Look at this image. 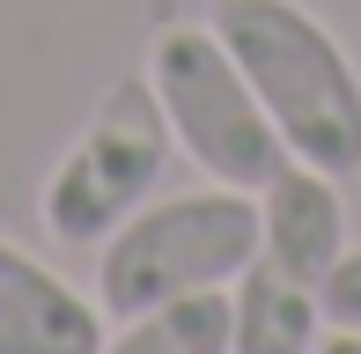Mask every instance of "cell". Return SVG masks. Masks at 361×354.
I'll return each instance as SVG.
<instances>
[{"mask_svg": "<svg viewBox=\"0 0 361 354\" xmlns=\"http://www.w3.org/2000/svg\"><path fill=\"white\" fill-rule=\"evenodd\" d=\"M170 155H177V140H170L162 104H155V82H147V74H126V82L89 111L74 148L44 177V200H37L44 229H52L59 244H104L140 200H155Z\"/></svg>", "mask_w": 361, "mask_h": 354, "instance_id": "obj_4", "label": "cell"}, {"mask_svg": "<svg viewBox=\"0 0 361 354\" xmlns=\"http://www.w3.org/2000/svg\"><path fill=\"white\" fill-rule=\"evenodd\" d=\"M317 354H361V332H339V325H332V332L317 340Z\"/></svg>", "mask_w": 361, "mask_h": 354, "instance_id": "obj_10", "label": "cell"}, {"mask_svg": "<svg viewBox=\"0 0 361 354\" xmlns=\"http://www.w3.org/2000/svg\"><path fill=\"white\" fill-rule=\"evenodd\" d=\"M207 23L281 126L288 155L347 185L361 170V67L347 44L302 0H214Z\"/></svg>", "mask_w": 361, "mask_h": 354, "instance_id": "obj_1", "label": "cell"}, {"mask_svg": "<svg viewBox=\"0 0 361 354\" xmlns=\"http://www.w3.org/2000/svg\"><path fill=\"white\" fill-rule=\"evenodd\" d=\"M317 295H324V325L361 332V244H347V251H339V266L317 281Z\"/></svg>", "mask_w": 361, "mask_h": 354, "instance_id": "obj_9", "label": "cell"}, {"mask_svg": "<svg viewBox=\"0 0 361 354\" xmlns=\"http://www.w3.org/2000/svg\"><path fill=\"white\" fill-rule=\"evenodd\" d=\"M324 332L317 281L273 266L266 251L228 281V354H317Z\"/></svg>", "mask_w": 361, "mask_h": 354, "instance_id": "obj_7", "label": "cell"}, {"mask_svg": "<svg viewBox=\"0 0 361 354\" xmlns=\"http://www.w3.org/2000/svg\"><path fill=\"white\" fill-rule=\"evenodd\" d=\"M96 251H104L96 303L111 325L133 310H155V303L200 295V288H228L258 259V192L200 185L170 192V200H140Z\"/></svg>", "mask_w": 361, "mask_h": 354, "instance_id": "obj_2", "label": "cell"}, {"mask_svg": "<svg viewBox=\"0 0 361 354\" xmlns=\"http://www.w3.org/2000/svg\"><path fill=\"white\" fill-rule=\"evenodd\" d=\"M147 82H155V104H162V118H170L177 155H192V170H200L207 185L258 192L266 177H281L295 163L281 126L258 104V89L243 82V67L214 37V23L155 30V44H147Z\"/></svg>", "mask_w": 361, "mask_h": 354, "instance_id": "obj_3", "label": "cell"}, {"mask_svg": "<svg viewBox=\"0 0 361 354\" xmlns=\"http://www.w3.org/2000/svg\"><path fill=\"white\" fill-rule=\"evenodd\" d=\"M96 354H228V288H200L118 317V332H104Z\"/></svg>", "mask_w": 361, "mask_h": 354, "instance_id": "obj_8", "label": "cell"}, {"mask_svg": "<svg viewBox=\"0 0 361 354\" xmlns=\"http://www.w3.org/2000/svg\"><path fill=\"white\" fill-rule=\"evenodd\" d=\"M104 303H89L67 273L0 236V354H96Z\"/></svg>", "mask_w": 361, "mask_h": 354, "instance_id": "obj_5", "label": "cell"}, {"mask_svg": "<svg viewBox=\"0 0 361 354\" xmlns=\"http://www.w3.org/2000/svg\"><path fill=\"white\" fill-rule=\"evenodd\" d=\"M258 251L273 266L302 273V281H324L347 251V200H339L332 170L288 163L281 177L258 185Z\"/></svg>", "mask_w": 361, "mask_h": 354, "instance_id": "obj_6", "label": "cell"}]
</instances>
